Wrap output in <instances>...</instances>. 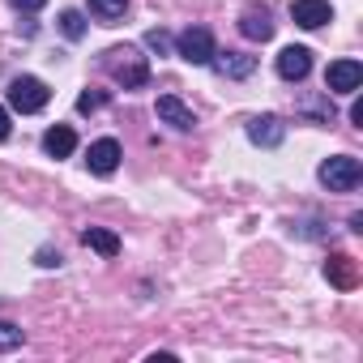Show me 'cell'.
<instances>
[{
	"mask_svg": "<svg viewBox=\"0 0 363 363\" xmlns=\"http://www.w3.org/2000/svg\"><path fill=\"white\" fill-rule=\"evenodd\" d=\"M103 69L111 73V82H120L124 90H141L145 82H150V60L137 52V48H111V52H103Z\"/></svg>",
	"mask_w": 363,
	"mask_h": 363,
	"instance_id": "1",
	"label": "cell"
},
{
	"mask_svg": "<svg viewBox=\"0 0 363 363\" xmlns=\"http://www.w3.org/2000/svg\"><path fill=\"white\" fill-rule=\"evenodd\" d=\"M316 175H320V184L329 193H350V189H359V179H363V162L350 158V154H337V158H325Z\"/></svg>",
	"mask_w": 363,
	"mask_h": 363,
	"instance_id": "2",
	"label": "cell"
},
{
	"mask_svg": "<svg viewBox=\"0 0 363 363\" xmlns=\"http://www.w3.org/2000/svg\"><path fill=\"white\" fill-rule=\"evenodd\" d=\"M48 99H52V90H48L39 77H13V82H9V107H13V111H22V116L43 111V107H48Z\"/></svg>",
	"mask_w": 363,
	"mask_h": 363,
	"instance_id": "3",
	"label": "cell"
},
{
	"mask_svg": "<svg viewBox=\"0 0 363 363\" xmlns=\"http://www.w3.org/2000/svg\"><path fill=\"white\" fill-rule=\"evenodd\" d=\"M214 35L206 30V26H189V30H179V39H175V56H184L189 65H210L214 60Z\"/></svg>",
	"mask_w": 363,
	"mask_h": 363,
	"instance_id": "4",
	"label": "cell"
},
{
	"mask_svg": "<svg viewBox=\"0 0 363 363\" xmlns=\"http://www.w3.org/2000/svg\"><path fill=\"white\" fill-rule=\"evenodd\" d=\"M363 86V65L359 60H333L325 69V90L329 94H354Z\"/></svg>",
	"mask_w": 363,
	"mask_h": 363,
	"instance_id": "5",
	"label": "cell"
},
{
	"mask_svg": "<svg viewBox=\"0 0 363 363\" xmlns=\"http://www.w3.org/2000/svg\"><path fill=\"white\" fill-rule=\"evenodd\" d=\"M240 35L252 39V43L274 39V18H269V9H265V5H248V9L240 13Z\"/></svg>",
	"mask_w": 363,
	"mask_h": 363,
	"instance_id": "6",
	"label": "cell"
},
{
	"mask_svg": "<svg viewBox=\"0 0 363 363\" xmlns=\"http://www.w3.org/2000/svg\"><path fill=\"white\" fill-rule=\"evenodd\" d=\"M291 18H295V26H303V30H320L325 22H333V9H329V0H295V5H291Z\"/></svg>",
	"mask_w": 363,
	"mask_h": 363,
	"instance_id": "7",
	"label": "cell"
},
{
	"mask_svg": "<svg viewBox=\"0 0 363 363\" xmlns=\"http://www.w3.org/2000/svg\"><path fill=\"white\" fill-rule=\"evenodd\" d=\"M312 73V52L308 48H282L278 52V77L282 82H303Z\"/></svg>",
	"mask_w": 363,
	"mask_h": 363,
	"instance_id": "8",
	"label": "cell"
},
{
	"mask_svg": "<svg viewBox=\"0 0 363 363\" xmlns=\"http://www.w3.org/2000/svg\"><path fill=\"white\" fill-rule=\"evenodd\" d=\"M282 137H286V124H282L278 116H257V120H248V141H252V145L274 150V145H282Z\"/></svg>",
	"mask_w": 363,
	"mask_h": 363,
	"instance_id": "9",
	"label": "cell"
},
{
	"mask_svg": "<svg viewBox=\"0 0 363 363\" xmlns=\"http://www.w3.org/2000/svg\"><path fill=\"white\" fill-rule=\"evenodd\" d=\"M86 162H90L94 175H111V171L120 167V141H116V137H99V141L90 145Z\"/></svg>",
	"mask_w": 363,
	"mask_h": 363,
	"instance_id": "10",
	"label": "cell"
},
{
	"mask_svg": "<svg viewBox=\"0 0 363 363\" xmlns=\"http://www.w3.org/2000/svg\"><path fill=\"white\" fill-rule=\"evenodd\" d=\"M325 278H329L337 291H354V286H359V265H354V257L333 252V257L325 261Z\"/></svg>",
	"mask_w": 363,
	"mask_h": 363,
	"instance_id": "11",
	"label": "cell"
},
{
	"mask_svg": "<svg viewBox=\"0 0 363 363\" xmlns=\"http://www.w3.org/2000/svg\"><path fill=\"white\" fill-rule=\"evenodd\" d=\"M158 120H162V124H171V128H179V133H189V128L197 124L193 107H184L175 94H162V99H158Z\"/></svg>",
	"mask_w": 363,
	"mask_h": 363,
	"instance_id": "12",
	"label": "cell"
},
{
	"mask_svg": "<svg viewBox=\"0 0 363 363\" xmlns=\"http://www.w3.org/2000/svg\"><path fill=\"white\" fill-rule=\"evenodd\" d=\"M210 65H214L218 77H248L257 69V56H248V52H214Z\"/></svg>",
	"mask_w": 363,
	"mask_h": 363,
	"instance_id": "13",
	"label": "cell"
},
{
	"mask_svg": "<svg viewBox=\"0 0 363 363\" xmlns=\"http://www.w3.org/2000/svg\"><path fill=\"white\" fill-rule=\"evenodd\" d=\"M43 150H48L52 158H69V154L77 150V133H73L69 124H56V128L43 133Z\"/></svg>",
	"mask_w": 363,
	"mask_h": 363,
	"instance_id": "14",
	"label": "cell"
},
{
	"mask_svg": "<svg viewBox=\"0 0 363 363\" xmlns=\"http://www.w3.org/2000/svg\"><path fill=\"white\" fill-rule=\"evenodd\" d=\"M82 244H86V248H94L99 257H116V252H120V235H116V231H103V227L82 231Z\"/></svg>",
	"mask_w": 363,
	"mask_h": 363,
	"instance_id": "15",
	"label": "cell"
},
{
	"mask_svg": "<svg viewBox=\"0 0 363 363\" xmlns=\"http://www.w3.org/2000/svg\"><path fill=\"white\" fill-rule=\"evenodd\" d=\"M124 9H128V0H90V13H94V18H103V22L124 18Z\"/></svg>",
	"mask_w": 363,
	"mask_h": 363,
	"instance_id": "16",
	"label": "cell"
},
{
	"mask_svg": "<svg viewBox=\"0 0 363 363\" xmlns=\"http://www.w3.org/2000/svg\"><path fill=\"white\" fill-rule=\"evenodd\" d=\"M60 30H65V39H86V18L77 9H65L60 13Z\"/></svg>",
	"mask_w": 363,
	"mask_h": 363,
	"instance_id": "17",
	"label": "cell"
},
{
	"mask_svg": "<svg viewBox=\"0 0 363 363\" xmlns=\"http://www.w3.org/2000/svg\"><path fill=\"white\" fill-rule=\"evenodd\" d=\"M22 346V329L9 325V320H0V350H18Z\"/></svg>",
	"mask_w": 363,
	"mask_h": 363,
	"instance_id": "18",
	"label": "cell"
},
{
	"mask_svg": "<svg viewBox=\"0 0 363 363\" xmlns=\"http://www.w3.org/2000/svg\"><path fill=\"white\" fill-rule=\"evenodd\" d=\"M103 103H107V94H103V90H86V94L77 99V111H86V116H90V111H99Z\"/></svg>",
	"mask_w": 363,
	"mask_h": 363,
	"instance_id": "19",
	"label": "cell"
},
{
	"mask_svg": "<svg viewBox=\"0 0 363 363\" xmlns=\"http://www.w3.org/2000/svg\"><path fill=\"white\" fill-rule=\"evenodd\" d=\"M145 48L162 56V52H171V35H167V30H150V35H145Z\"/></svg>",
	"mask_w": 363,
	"mask_h": 363,
	"instance_id": "20",
	"label": "cell"
},
{
	"mask_svg": "<svg viewBox=\"0 0 363 363\" xmlns=\"http://www.w3.org/2000/svg\"><path fill=\"white\" fill-rule=\"evenodd\" d=\"M9 5H13L18 13H39V9L48 5V0H9Z\"/></svg>",
	"mask_w": 363,
	"mask_h": 363,
	"instance_id": "21",
	"label": "cell"
},
{
	"mask_svg": "<svg viewBox=\"0 0 363 363\" xmlns=\"http://www.w3.org/2000/svg\"><path fill=\"white\" fill-rule=\"evenodd\" d=\"M43 269H52V265H60V252H52V248H39V257H35Z\"/></svg>",
	"mask_w": 363,
	"mask_h": 363,
	"instance_id": "22",
	"label": "cell"
},
{
	"mask_svg": "<svg viewBox=\"0 0 363 363\" xmlns=\"http://www.w3.org/2000/svg\"><path fill=\"white\" fill-rule=\"evenodd\" d=\"M9 128H13V124H9V111H5V107H0V141H5V137H9Z\"/></svg>",
	"mask_w": 363,
	"mask_h": 363,
	"instance_id": "23",
	"label": "cell"
},
{
	"mask_svg": "<svg viewBox=\"0 0 363 363\" xmlns=\"http://www.w3.org/2000/svg\"><path fill=\"white\" fill-rule=\"evenodd\" d=\"M350 120H354V124L363 128V99H354V107H350Z\"/></svg>",
	"mask_w": 363,
	"mask_h": 363,
	"instance_id": "24",
	"label": "cell"
}]
</instances>
